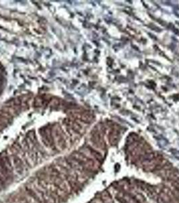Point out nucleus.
Instances as JSON below:
<instances>
[{"instance_id":"1","label":"nucleus","mask_w":179,"mask_h":203,"mask_svg":"<svg viewBox=\"0 0 179 203\" xmlns=\"http://www.w3.org/2000/svg\"><path fill=\"white\" fill-rule=\"evenodd\" d=\"M0 173L6 178H9L12 175V167L8 156L0 159Z\"/></svg>"},{"instance_id":"2","label":"nucleus","mask_w":179,"mask_h":203,"mask_svg":"<svg viewBox=\"0 0 179 203\" xmlns=\"http://www.w3.org/2000/svg\"><path fill=\"white\" fill-rule=\"evenodd\" d=\"M14 165L15 169H16V172L19 174H22L23 172V165L22 163L21 160L17 156H14Z\"/></svg>"},{"instance_id":"3","label":"nucleus","mask_w":179,"mask_h":203,"mask_svg":"<svg viewBox=\"0 0 179 203\" xmlns=\"http://www.w3.org/2000/svg\"><path fill=\"white\" fill-rule=\"evenodd\" d=\"M101 199L103 203H113V198L109 192L104 191L101 194Z\"/></svg>"},{"instance_id":"4","label":"nucleus","mask_w":179,"mask_h":203,"mask_svg":"<svg viewBox=\"0 0 179 203\" xmlns=\"http://www.w3.org/2000/svg\"><path fill=\"white\" fill-rule=\"evenodd\" d=\"M133 198L136 200L138 203H146V199L143 194H140V193H137L135 194L134 196H133Z\"/></svg>"},{"instance_id":"5","label":"nucleus","mask_w":179,"mask_h":203,"mask_svg":"<svg viewBox=\"0 0 179 203\" xmlns=\"http://www.w3.org/2000/svg\"><path fill=\"white\" fill-rule=\"evenodd\" d=\"M158 196H159V197H160L166 203H170V201H171L172 198H170L169 196H168L167 194H166L165 193H164V192H159Z\"/></svg>"},{"instance_id":"6","label":"nucleus","mask_w":179,"mask_h":203,"mask_svg":"<svg viewBox=\"0 0 179 203\" xmlns=\"http://www.w3.org/2000/svg\"><path fill=\"white\" fill-rule=\"evenodd\" d=\"M43 102H44V99L40 98V97H38L34 101V105L36 106H41L43 104Z\"/></svg>"},{"instance_id":"7","label":"nucleus","mask_w":179,"mask_h":203,"mask_svg":"<svg viewBox=\"0 0 179 203\" xmlns=\"http://www.w3.org/2000/svg\"><path fill=\"white\" fill-rule=\"evenodd\" d=\"M171 185L172 187H174V188L179 192V179L176 180L174 181H172Z\"/></svg>"},{"instance_id":"8","label":"nucleus","mask_w":179,"mask_h":203,"mask_svg":"<svg viewBox=\"0 0 179 203\" xmlns=\"http://www.w3.org/2000/svg\"><path fill=\"white\" fill-rule=\"evenodd\" d=\"M73 129H74V131H77V132H79L81 129V127L80 125L77 123H74L73 124Z\"/></svg>"},{"instance_id":"9","label":"nucleus","mask_w":179,"mask_h":203,"mask_svg":"<svg viewBox=\"0 0 179 203\" xmlns=\"http://www.w3.org/2000/svg\"><path fill=\"white\" fill-rule=\"evenodd\" d=\"M172 192H173L174 196H175L176 198H177L179 200V192L177 190H175V191H172Z\"/></svg>"},{"instance_id":"10","label":"nucleus","mask_w":179,"mask_h":203,"mask_svg":"<svg viewBox=\"0 0 179 203\" xmlns=\"http://www.w3.org/2000/svg\"><path fill=\"white\" fill-rule=\"evenodd\" d=\"M156 200H157V202L158 203H166L160 197H159V196H158V197H157Z\"/></svg>"},{"instance_id":"11","label":"nucleus","mask_w":179,"mask_h":203,"mask_svg":"<svg viewBox=\"0 0 179 203\" xmlns=\"http://www.w3.org/2000/svg\"><path fill=\"white\" fill-rule=\"evenodd\" d=\"M92 203H96V202H92Z\"/></svg>"}]
</instances>
